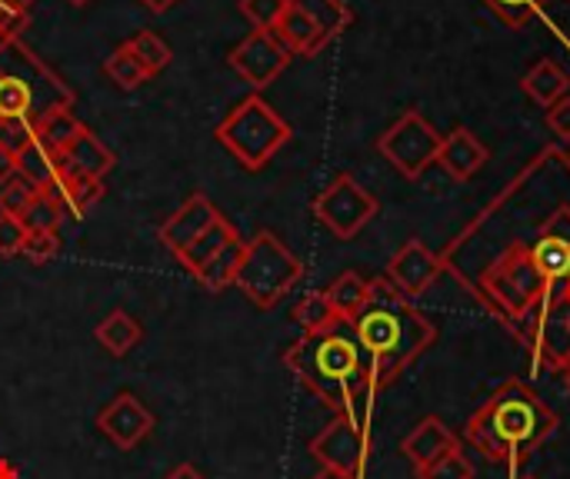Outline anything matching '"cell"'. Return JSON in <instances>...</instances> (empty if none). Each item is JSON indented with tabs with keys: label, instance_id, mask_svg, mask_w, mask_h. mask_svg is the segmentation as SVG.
<instances>
[{
	"label": "cell",
	"instance_id": "obj_30",
	"mask_svg": "<svg viewBox=\"0 0 570 479\" xmlns=\"http://www.w3.org/2000/svg\"><path fill=\"white\" fill-rule=\"evenodd\" d=\"M80 130H83V123L73 117V110H53L43 120H37V137L43 143H50L53 150H63Z\"/></svg>",
	"mask_w": 570,
	"mask_h": 479
},
{
	"label": "cell",
	"instance_id": "obj_39",
	"mask_svg": "<svg viewBox=\"0 0 570 479\" xmlns=\"http://www.w3.org/2000/svg\"><path fill=\"white\" fill-rule=\"evenodd\" d=\"M23 237H27L23 223L17 217L0 213V257H17L23 247Z\"/></svg>",
	"mask_w": 570,
	"mask_h": 479
},
{
	"label": "cell",
	"instance_id": "obj_13",
	"mask_svg": "<svg viewBox=\"0 0 570 479\" xmlns=\"http://www.w3.org/2000/svg\"><path fill=\"white\" fill-rule=\"evenodd\" d=\"M100 433L117 447V450H134L140 447L150 430H154V413L134 397V393H117L97 417Z\"/></svg>",
	"mask_w": 570,
	"mask_h": 479
},
{
	"label": "cell",
	"instance_id": "obj_34",
	"mask_svg": "<svg viewBox=\"0 0 570 479\" xmlns=\"http://www.w3.org/2000/svg\"><path fill=\"white\" fill-rule=\"evenodd\" d=\"M494 17H501L511 30H524L531 20H534V13L541 10V3L544 0H481Z\"/></svg>",
	"mask_w": 570,
	"mask_h": 479
},
{
	"label": "cell",
	"instance_id": "obj_12",
	"mask_svg": "<svg viewBox=\"0 0 570 479\" xmlns=\"http://www.w3.org/2000/svg\"><path fill=\"white\" fill-rule=\"evenodd\" d=\"M444 273V260L424 243V240H407L387 263V280L407 297L417 300L421 293H428V287Z\"/></svg>",
	"mask_w": 570,
	"mask_h": 479
},
{
	"label": "cell",
	"instance_id": "obj_4",
	"mask_svg": "<svg viewBox=\"0 0 570 479\" xmlns=\"http://www.w3.org/2000/svg\"><path fill=\"white\" fill-rule=\"evenodd\" d=\"M73 87L20 37L0 43V127L27 120L37 127L53 110H70Z\"/></svg>",
	"mask_w": 570,
	"mask_h": 479
},
{
	"label": "cell",
	"instance_id": "obj_33",
	"mask_svg": "<svg viewBox=\"0 0 570 479\" xmlns=\"http://www.w3.org/2000/svg\"><path fill=\"white\" fill-rule=\"evenodd\" d=\"M37 187L33 183H27L23 177H10L7 183H0V213H7V217H23L27 213V207L37 200Z\"/></svg>",
	"mask_w": 570,
	"mask_h": 479
},
{
	"label": "cell",
	"instance_id": "obj_36",
	"mask_svg": "<svg viewBox=\"0 0 570 479\" xmlns=\"http://www.w3.org/2000/svg\"><path fill=\"white\" fill-rule=\"evenodd\" d=\"M417 479H474V463L464 457V450H451L431 467L417 470Z\"/></svg>",
	"mask_w": 570,
	"mask_h": 479
},
{
	"label": "cell",
	"instance_id": "obj_17",
	"mask_svg": "<svg viewBox=\"0 0 570 479\" xmlns=\"http://www.w3.org/2000/svg\"><path fill=\"white\" fill-rule=\"evenodd\" d=\"M43 193H50L57 203H60V210H63V217H73V220H83L100 200H104V193H107V187H104V180L100 177H87V173H73V170H67L63 167V173H60V180L50 187V190H43Z\"/></svg>",
	"mask_w": 570,
	"mask_h": 479
},
{
	"label": "cell",
	"instance_id": "obj_11",
	"mask_svg": "<svg viewBox=\"0 0 570 479\" xmlns=\"http://www.w3.org/2000/svg\"><path fill=\"white\" fill-rule=\"evenodd\" d=\"M291 50L274 37V30H250L230 53L227 63L240 73V80H247L254 90L271 87L291 63Z\"/></svg>",
	"mask_w": 570,
	"mask_h": 479
},
{
	"label": "cell",
	"instance_id": "obj_21",
	"mask_svg": "<svg viewBox=\"0 0 570 479\" xmlns=\"http://www.w3.org/2000/svg\"><path fill=\"white\" fill-rule=\"evenodd\" d=\"M521 90H524L538 107H544V110H548V107H554L561 97H568V90H570L568 70H564L558 60L544 57V60H538V63L524 73Z\"/></svg>",
	"mask_w": 570,
	"mask_h": 479
},
{
	"label": "cell",
	"instance_id": "obj_22",
	"mask_svg": "<svg viewBox=\"0 0 570 479\" xmlns=\"http://www.w3.org/2000/svg\"><path fill=\"white\" fill-rule=\"evenodd\" d=\"M94 337H97V343H100L110 357H127L130 350L140 347L144 327H140V320H134L127 310L117 307V310H110V313L97 323Z\"/></svg>",
	"mask_w": 570,
	"mask_h": 479
},
{
	"label": "cell",
	"instance_id": "obj_9",
	"mask_svg": "<svg viewBox=\"0 0 570 479\" xmlns=\"http://www.w3.org/2000/svg\"><path fill=\"white\" fill-rule=\"evenodd\" d=\"M371 423L334 413V420L311 440V457L321 463V470L344 473V477L364 479L371 463Z\"/></svg>",
	"mask_w": 570,
	"mask_h": 479
},
{
	"label": "cell",
	"instance_id": "obj_47",
	"mask_svg": "<svg viewBox=\"0 0 570 479\" xmlns=\"http://www.w3.org/2000/svg\"><path fill=\"white\" fill-rule=\"evenodd\" d=\"M564 383H568V390H570V367L564 370Z\"/></svg>",
	"mask_w": 570,
	"mask_h": 479
},
{
	"label": "cell",
	"instance_id": "obj_19",
	"mask_svg": "<svg viewBox=\"0 0 570 479\" xmlns=\"http://www.w3.org/2000/svg\"><path fill=\"white\" fill-rule=\"evenodd\" d=\"M274 37L291 50V53H301V57H317L331 40L321 33V27L294 3H287V10L281 13L277 27H274Z\"/></svg>",
	"mask_w": 570,
	"mask_h": 479
},
{
	"label": "cell",
	"instance_id": "obj_31",
	"mask_svg": "<svg viewBox=\"0 0 570 479\" xmlns=\"http://www.w3.org/2000/svg\"><path fill=\"white\" fill-rule=\"evenodd\" d=\"M127 43H130V50L140 57V63L150 70V77H154V73H160L164 67H170V60H174V53H170L167 40H164L160 33H154V30H140V33H134Z\"/></svg>",
	"mask_w": 570,
	"mask_h": 479
},
{
	"label": "cell",
	"instance_id": "obj_46",
	"mask_svg": "<svg viewBox=\"0 0 570 479\" xmlns=\"http://www.w3.org/2000/svg\"><path fill=\"white\" fill-rule=\"evenodd\" d=\"M67 3H70V7H87L90 0H67Z\"/></svg>",
	"mask_w": 570,
	"mask_h": 479
},
{
	"label": "cell",
	"instance_id": "obj_5",
	"mask_svg": "<svg viewBox=\"0 0 570 479\" xmlns=\"http://www.w3.org/2000/svg\"><path fill=\"white\" fill-rule=\"evenodd\" d=\"M214 137L244 170H264L291 140V123L261 93H250L217 123Z\"/></svg>",
	"mask_w": 570,
	"mask_h": 479
},
{
	"label": "cell",
	"instance_id": "obj_35",
	"mask_svg": "<svg viewBox=\"0 0 570 479\" xmlns=\"http://www.w3.org/2000/svg\"><path fill=\"white\" fill-rule=\"evenodd\" d=\"M291 0H240L237 10L254 30H274Z\"/></svg>",
	"mask_w": 570,
	"mask_h": 479
},
{
	"label": "cell",
	"instance_id": "obj_6",
	"mask_svg": "<svg viewBox=\"0 0 570 479\" xmlns=\"http://www.w3.org/2000/svg\"><path fill=\"white\" fill-rule=\"evenodd\" d=\"M304 277L301 257L271 230H261L244 243V257L234 277V287L261 310L277 307Z\"/></svg>",
	"mask_w": 570,
	"mask_h": 479
},
{
	"label": "cell",
	"instance_id": "obj_43",
	"mask_svg": "<svg viewBox=\"0 0 570 479\" xmlns=\"http://www.w3.org/2000/svg\"><path fill=\"white\" fill-rule=\"evenodd\" d=\"M164 479H204L197 473V467H190V463H180V467H174L170 473Z\"/></svg>",
	"mask_w": 570,
	"mask_h": 479
},
{
	"label": "cell",
	"instance_id": "obj_28",
	"mask_svg": "<svg viewBox=\"0 0 570 479\" xmlns=\"http://www.w3.org/2000/svg\"><path fill=\"white\" fill-rule=\"evenodd\" d=\"M294 320H297V327H301L304 333H321V330H331V327L344 323V320L334 313V307H331V300H327L324 290L301 297V303L294 307Z\"/></svg>",
	"mask_w": 570,
	"mask_h": 479
},
{
	"label": "cell",
	"instance_id": "obj_45",
	"mask_svg": "<svg viewBox=\"0 0 570 479\" xmlns=\"http://www.w3.org/2000/svg\"><path fill=\"white\" fill-rule=\"evenodd\" d=\"M311 479H357V477H344V473H331V470H321L317 477Z\"/></svg>",
	"mask_w": 570,
	"mask_h": 479
},
{
	"label": "cell",
	"instance_id": "obj_16",
	"mask_svg": "<svg viewBox=\"0 0 570 479\" xmlns=\"http://www.w3.org/2000/svg\"><path fill=\"white\" fill-rule=\"evenodd\" d=\"M491 160L488 147L468 130V127H454L451 133H444L441 140V153H438V163L448 170L451 180L458 183H468L471 177H478L484 170V163Z\"/></svg>",
	"mask_w": 570,
	"mask_h": 479
},
{
	"label": "cell",
	"instance_id": "obj_38",
	"mask_svg": "<svg viewBox=\"0 0 570 479\" xmlns=\"http://www.w3.org/2000/svg\"><path fill=\"white\" fill-rule=\"evenodd\" d=\"M57 253H60V237H57V233H27V237H23L20 257H23L27 263L43 267V263H50Z\"/></svg>",
	"mask_w": 570,
	"mask_h": 479
},
{
	"label": "cell",
	"instance_id": "obj_25",
	"mask_svg": "<svg viewBox=\"0 0 570 479\" xmlns=\"http://www.w3.org/2000/svg\"><path fill=\"white\" fill-rule=\"evenodd\" d=\"M324 293H327L334 313L347 323V320H354V317L361 313V307L367 303V297H371V280H364L361 273L347 270V273H341Z\"/></svg>",
	"mask_w": 570,
	"mask_h": 479
},
{
	"label": "cell",
	"instance_id": "obj_3",
	"mask_svg": "<svg viewBox=\"0 0 570 479\" xmlns=\"http://www.w3.org/2000/svg\"><path fill=\"white\" fill-rule=\"evenodd\" d=\"M558 430V413L521 380L501 383L471 417L468 443L491 463L518 467Z\"/></svg>",
	"mask_w": 570,
	"mask_h": 479
},
{
	"label": "cell",
	"instance_id": "obj_20",
	"mask_svg": "<svg viewBox=\"0 0 570 479\" xmlns=\"http://www.w3.org/2000/svg\"><path fill=\"white\" fill-rule=\"evenodd\" d=\"M63 173V157L60 150H53L50 143H43L40 137H33L20 153H17V177H23L27 183H33L40 193L50 190Z\"/></svg>",
	"mask_w": 570,
	"mask_h": 479
},
{
	"label": "cell",
	"instance_id": "obj_14",
	"mask_svg": "<svg viewBox=\"0 0 570 479\" xmlns=\"http://www.w3.org/2000/svg\"><path fill=\"white\" fill-rule=\"evenodd\" d=\"M220 217V210L204 197V193H194V197H187L180 207H177V213H170L167 220H164V227H160V243L174 253V257H180L214 220Z\"/></svg>",
	"mask_w": 570,
	"mask_h": 479
},
{
	"label": "cell",
	"instance_id": "obj_32",
	"mask_svg": "<svg viewBox=\"0 0 570 479\" xmlns=\"http://www.w3.org/2000/svg\"><path fill=\"white\" fill-rule=\"evenodd\" d=\"M60 220H63V210H60V203L50 193H37V200L20 217L27 233H57Z\"/></svg>",
	"mask_w": 570,
	"mask_h": 479
},
{
	"label": "cell",
	"instance_id": "obj_8",
	"mask_svg": "<svg viewBox=\"0 0 570 479\" xmlns=\"http://www.w3.org/2000/svg\"><path fill=\"white\" fill-rule=\"evenodd\" d=\"M441 133L421 110H404L381 137L377 153L407 180H421L428 167L438 163L441 153Z\"/></svg>",
	"mask_w": 570,
	"mask_h": 479
},
{
	"label": "cell",
	"instance_id": "obj_44",
	"mask_svg": "<svg viewBox=\"0 0 570 479\" xmlns=\"http://www.w3.org/2000/svg\"><path fill=\"white\" fill-rule=\"evenodd\" d=\"M140 3H144L147 10H154V13H164V10H170L177 0H140Z\"/></svg>",
	"mask_w": 570,
	"mask_h": 479
},
{
	"label": "cell",
	"instance_id": "obj_24",
	"mask_svg": "<svg viewBox=\"0 0 570 479\" xmlns=\"http://www.w3.org/2000/svg\"><path fill=\"white\" fill-rule=\"evenodd\" d=\"M528 257L534 263V270L541 273V280L548 287H561L570 280V243L551 240V237H538L534 247H528Z\"/></svg>",
	"mask_w": 570,
	"mask_h": 479
},
{
	"label": "cell",
	"instance_id": "obj_1",
	"mask_svg": "<svg viewBox=\"0 0 570 479\" xmlns=\"http://www.w3.org/2000/svg\"><path fill=\"white\" fill-rule=\"evenodd\" d=\"M284 367L334 413L371 423L377 390L371 383V363L347 323L304 333L287 347Z\"/></svg>",
	"mask_w": 570,
	"mask_h": 479
},
{
	"label": "cell",
	"instance_id": "obj_15",
	"mask_svg": "<svg viewBox=\"0 0 570 479\" xmlns=\"http://www.w3.org/2000/svg\"><path fill=\"white\" fill-rule=\"evenodd\" d=\"M451 450H461V440H458V433H454L441 417H424V420L404 437V443H401V453L407 457V463H411L414 470L431 467L434 460H441V457L451 453Z\"/></svg>",
	"mask_w": 570,
	"mask_h": 479
},
{
	"label": "cell",
	"instance_id": "obj_23",
	"mask_svg": "<svg viewBox=\"0 0 570 479\" xmlns=\"http://www.w3.org/2000/svg\"><path fill=\"white\" fill-rule=\"evenodd\" d=\"M234 237H237L234 223H230V220H224V217H217V220H214V223H210V227H207V230H204V233H200V237H197V240L180 253V257H177V260L184 263V270H187V273H194V277H197V273H200V270H204V267H207V263H210V260H214V257L230 243V240H234Z\"/></svg>",
	"mask_w": 570,
	"mask_h": 479
},
{
	"label": "cell",
	"instance_id": "obj_49",
	"mask_svg": "<svg viewBox=\"0 0 570 479\" xmlns=\"http://www.w3.org/2000/svg\"><path fill=\"white\" fill-rule=\"evenodd\" d=\"M568 160H570V153H568Z\"/></svg>",
	"mask_w": 570,
	"mask_h": 479
},
{
	"label": "cell",
	"instance_id": "obj_42",
	"mask_svg": "<svg viewBox=\"0 0 570 479\" xmlns=\"http://www.w3.org/2000/svg\"><path fill=\"white\" fill-rule=\"evenodd\" d=\"M10 177H17V153L0 143V183H7Z\"/></svg>",
	"mask_w": 570,
	"mask_h": 479
},
{
	"label": "cell",
	"instance_id": "obj_37",
	"mask_svg": "<svg viewBox=\"0 0 570 479\" xmlns=\"http://www.w3.org/2000/svg\"><path fill=\"white\" fill-rule=\"evenodd\" d=\"M37 0H0V43L23 33Z\"/></svg>",
	"mask_w": 570,
	"mask_h": 479
},
{
	"label": "cell",
	"instance_id": "obj_2",
	"mask_svg": "<svg viewBox=\"0 0 570 479\" xmlns=\"http://www.w3.org/2000/svg\"><path fill=\"white\" fill-rule=\"evenodd\" d=\"M347 327L371 363V383L377 393L397 383L401 373H407V367L438 340V327L387 277L371 280V297Z\"/></svg>",
	"mask_w": 570,
	"mask_h": 479
},
{
	"label": "cell",
	"instance_id": "obj_26",
	"mask_svg": "<svg viewBox=\"0 0 570 479\" xmlns=\"http://www.w3.org/2000/svg\"><path fill=\"white\" fill-rule=\"evenodd\" d=\"M244 243L240 237H234L200 273H197V283L207 290V293H224L227 287H234V277H237V267H240V257H244Z\"/></svg>",
	"mask_w": 570,
	"mask_h": 479
},
{
	"label": "cell",
	"instance_id": "obj_27",
	"mask_svg": "<svg viewBox=\"0 0 570 479\" xmlns=\"http://www.w3.org/2000/svg\"><path fill=\"white\" fill-rule=\"evenodd\" d=\"M294 7H301L327 40H334L337 33H344L354 23V13L344 0H291Z\"/></svg>",
	"mask_w": 570,
	"mask_h": 479
},
{
	"label": "cell",
	"instance_id": "obj_40",
	"mask_svg": "<svg viewBox=\"0 0 570 479\" xmlns=\"http://www.w3.org/2000/svg\"><path fill=\"white\" fill-rule=\"evenodd\" d=\"M541 237H551V240L570 243V203H561V207L541 223Z\"/></svg>",
	"mask_w": 570,
	"mask_h": 479
},
{
	"label": "cell",
	"instance_id": "obj_29",
	"mask_svg": "<svg viewBox=\"0 0 570 479\" xmlns=\"http://www.w3.org/2000/svg\"><path fill=\"white\" fill-rule=\"evenodd\" d=\"M104 73H107L120 90H134V87H140L144 80H150V70L140 63V57L130 50V43H120V47L107 57Z\"/></svg>",
	"mask_w": 570,
	"mask_h": 479
},
{
	"label": "cell",
	"instance_id": "obj_10",
	"mask_svg": "<svg viewBox=\"0 0 570 479\" xmlns=\"http://www.w3.org/2000/svg\"><path fill=\"white\" fill-rule=\"evenodd\" d=\"M381 203L377 197L361 187L351 173L334 177L317 197H314V217L337 237V240H354L374 217Z\"/></svg>",
	"mask_w": 570,
	"mask_h": 479
},
{
	"label": "cell",
	"instance_id": "obj_48",
	"mask_svg": "<svg viewBox=\"0 0 570 479\" xmlns=\"http://www.w3.org/2000/svg\"><path fill=\"white\" fill-rule=\"evenodd\" d=\"M521 479H534V477H521Z\"/></svg>",
	"mask_w": 570,
	"mask_h": 479
},
{
	"label": "cell",
	"instance_id": "obj_18",
	"mask_svg": "<svg viewBox=\"0 0 570 479\" xmlns=\"http://www.w3.org/2000/svg\"><path fill=\"white\" fill-rule=\"evenodd\" d=\"M60 157H63V167H67V170L87 173V177H100V180H104V177L114 170V163H117L114 150H110L97 133H90L87 127L60 150Z\"/></svg>",
	"mask_w": 570,
	"mask_h": 479
},
{
	"label": "cell",
	"instance_id": "obj_41",
	"mask_svg": "<svg viewBox=\"0 0 570 479\" xmlns=\"http://www.w3.org/2000/svg\"><path fill=\"white\" fill-rule=\"evenodd\" d=\"M544 113H548V127H551V133H554L558 140L570 143V93L568 97H561L554 107H548Z\"/></svg>",
	"mask_w": 570,
	"mask_h": 479
},
{
	"label": "cell",
	"instance_id": "obj_7",
	"mask_svg": "<svg viewBox=\"0 0 570 479\" xmlns=\"http://www.w3.org/2000/svg\"><path fill=\"white\" fill-rule=\"evenodd\" d=\"M481 287L491 297V303L501 310V317L511 323H528V317L541 307V300L558 290L541 280V273L528 257V247H511L508 253H501L494 267L484 273Z\"/></svg>",
	"mask_w": 570,
	"mask_h": 479
}]
</instances>
